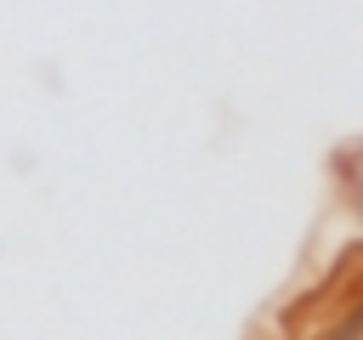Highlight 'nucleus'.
<instances>
[{
  "label": "nucleus",
  "mask_w": 363,
  "mask_h": 340,
  "mask_svg": "<svg viewBox=\"0 0 363 340\" xmlns=\"http://www.w3.org/2000/svg\"><path fill=\"white\" fill-rule=\"evenodd\" d=\"M335 193H340V210L352 215V227L363 232V147H346L335 159Z\"/></svg>",
  "instance_id": "f257e3e1"
},
{
  "label": "nucleus",
  "mask_w": 363,
  "mask_h": 340,
  "mask_svg": "<svg viewBox=\"0 0 363 340\" xmlns=\"http://www.w3.org/2000/svg\"><path fill=\"white\" fill-rule=\"evenodd\" d=\"M346 312H352V317H357V323H363V289H357V295H352V300H346Z\"/></svg>",
  "instance_id": "7ed1b4c3"
},
{
  "label": "nucleus",
  "mask_w": 363,
  "mask_h": 340,
  "mask_svg": "<svg viewBox=\"0 0 363 340\" xmlns=\"http://www.w3.org/2000/svg\"><path fill=\"white\" fill-rule=\"evenodd\" d=\"M306 340H363V323H357V317H352V312L340 306V312H335L329 323H318V329H312Z\"/></svg>",
  "instance_id": "f03ea898"
}]
</instances>
